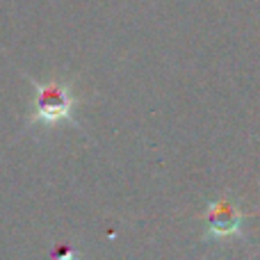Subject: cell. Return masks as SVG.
<instances>
[{"instance_id": "1", "label": "cell", "mask_w": 260, "mask_h": 260, "mask_svg": "<svg viewBox=\"0 0 260 260\" xmlns=\"http://www.w3.org/2000/svg\"><path fill=\"white\" fill-rule=\"evenodd\" d=\"M73 112V96L67 85L48 82V85H37V108L35 121L41 123H59L71 121Z\"/></svg>"}, {"instance_id": "2", "label": "cell", "mask_w": 260, "mask_h": 260, "mask_svg": "<svg viewBox=\"0 0 260 260\" xmlns=\"http://www.w3.org/2000/svg\"><path fill=\"white\" fill-rule=\"evenodd\" d=\"M206 224L212 238H235L242 231V212L229 199H221L208 208Z\"/></svg>"}]
</instances>
